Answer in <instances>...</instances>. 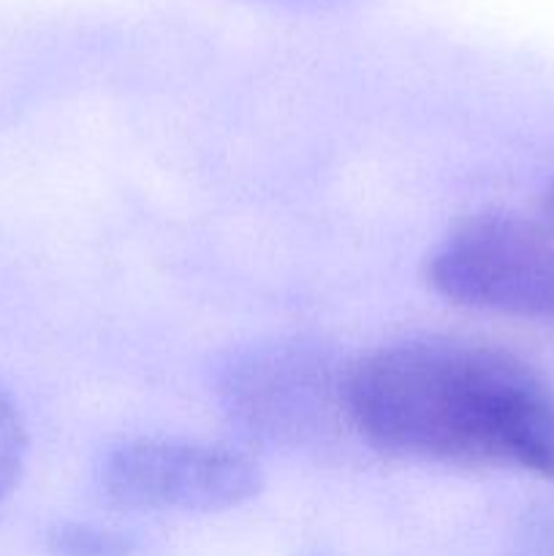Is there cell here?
<instances>
[{"instance_id": "1", "label": "cell", "mask_w": 554, "mask_h": 556, "mask_svg": "<svg viewBox=\"0 0 554 556\" xmlns=\"http://www.w3.org/2000/svg\"><path fill=\"white\" fill-rule=\"evenodd\" d=\"M348 427L378 454L554 483V389L481 342L421 337L345 367Z\"/></svg>"}, {"instance_id": "2", "label": "cell", "mask_w": 554, "mask_h": 556, "mask_svg": "<svg viewBox=\"0 0 554 556\" xmlns=\"http://www.w3.org/2000/svg\"><path fill=\"white\" fill-rule=\"evenodd\" d=\"M345 367L310 342H272L231 358L217 394L244 438L272 448H318L348 427Z\"/></svg>"}, {"instance_id": "3", "label": "cell", "mask_w": 554, "mask_h": 556, "mask_svg": "<svg viewBox=\"0 0 554 556\" xmlns=\"http://www.w3.org/2000/svg\"><path fill=\"white\" fill-rule=\"evenodd\" d=\"M427 282L459 307L554 324V233L519 215L478 212L432 250Z\"/></svg>"}, {"instance_id": "4", "label": "cell", "mask_w": 554, "mask_h": 556, "mask_svg": "<svg viewBox=\"0 0 554 556\" xmlns=\"http://www.w3.org/2000/svg\"><path fill=\"white\" fill-rule=\"evenodd\" d=\"M109 503L139 514H221L261 492V470L228 445L141 438L114 445L101 465Z\"/></svg>"}, {"instance_id": "5", "label": "cell", "mask_w": 554, "mask_h": 556, "mask_svg": "<svg viewBox=\"0 0 554 556\" xmlns=\"http://www.w3.org/2000/svg\"><path fill=\"white\" fill-rule=\"evenodd\" d=\"M52 556H141L139 538L92 521H60L47 532Z\"/></svg>"}, {"instance_id": "6", "label": "cell", "mask_w": 554, "mask_h": 556, "mask_svg": "<svg viewBox=\"0 0 554 556\" xmlns=\"http://www.w3.org/2000/svg\"><path fill=\"white\" fill-rule=\"evenodd\" d=\"M27 434L14 400L0 389V505L9 500L14 486L20 483L22 467H25Z\"/></svg>"}, {"instance_id": "7", "label": "cell", "mask_w": 554, "mask_h": 556, "mask_svg": "<svg viewBox=\"0 0 554 556\" xmlns=\"http://www.w3.org/2000/svg\"><path fill=\"white\" fill-rule=\"evenodd\" d=\"M505 556H554V508L543 505L521 516Z\"/></svg>"}, {"instance_id": "8", "label": "cell", "mask_w": 554, "mask_h": 556, "mask_svg": "<svg viewBox=\"0 0 554 556\" xmlns=\"http://www.w3.org/2000/svg\"><path fill=\"white\" fill-rule=\"evenodd\" d=\"M543 204H546V212H549V217H552V220H554V182L549 185V190H546V199H543Z\"/></svg>"}]
</instances>
